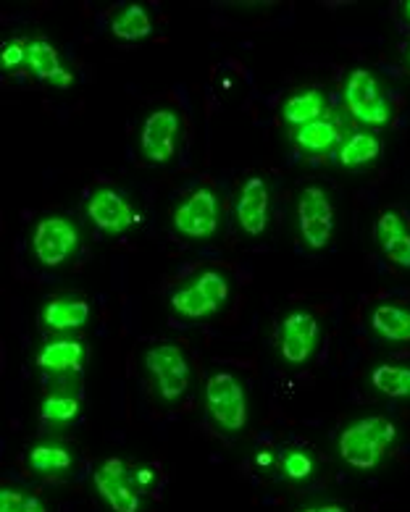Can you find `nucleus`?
Returning <instances> with one entry per match:
<instances>
[{
    "label": "nucleus",
    "instance_id": "f257e3e1",
    "mask_svg": "<svg viewBox=\"0 0 410 512\" xmlns=\"http://www.w3.org/2000/svg\"><path fill=\"white\" fill-rule=\"evenodd\" d=\"M397 439L395 423L387 418H363L355 421L342 431L340 455L347 465L358 470H371L382 463L384 449Z\"/></svg>",
    "mask_w": 410,
    "mask_h": 512
},
{
    "label": "nucleus",
    "instance_id": "f03ea898",
    "mask_svg": "<svg viewBox=\"0 0 410 512\" xmlns=\"http://www.w3.org/2000/svg\"><path fill=\"white\" fill-rule=\"evenodd\" d=\"M205 400H208V410L216 418V423L227 431H240L248 421V402H245L242 384L229 373L211 376V381L205 386Z\"/></svg>",
    "mask_w": 410,
    "mask_h": 512
},
{
    "label": "nucleus",
    "instance_id": "7ed1b4c3",
    "mask_svg": "<svg viewBox=\"0 0 410 512\" xmlns=\"http://www.w3.org/2000/svg\"><path fill=\"white\" fill-rule=\"evenodd\" d=\"M345 100L355 119H361L363 124L382 127V124L389 121L387 100H384L382 90H379V82H376L371 71H350V77L345 82Z\"/></svg>",
    "mask_w": 410,
    "mask_h": 512
},
{
    "label": "nucleus",
    "instance_id": "20e7f679",
    "mask_svg": "<svg viewBox=\"0 0 410 512\" xmlns=\"http://www.w3.org/2000/svg\"><path fill=\"white\" fill-rule=\"evenodd\" d=\"M229 295V287L224 276L216 271H205L192 287L182 289L171 297V305L177 313L187 318H205L211 316L213 310H219Z\"/></svg>",
    "mask_w": 410,
    "mask_h": 512
},
{
    "label": "nucleus",
    "instance_id": "39448f33",
    "mask_svg": "<svg viewBox=\"0 0 410 512\" xmlns=\"http://www.w3.org/2000/svg\"><path fill=\"white\" fill-rule=\"evenodd\" d=\"M297 213H300V232L308 247L321 250L329 245L334 229V213L332 203L321 187H305L300 192V203H297Z\"/></svg>",
    "mask_w": 410,
    "mask_h": 512
},
{
    "label": "nucleus",
    "instance_id": "423d86ee",
    "mask_svg": "<svg viewBox=\"0 0 410 512\" xmlns=\"http://www.w3.org/2000/svg\"><path fill=\"white\" fill-rule=\"evenodd\" d=\"M145 363H148V371L156 376L158 392H161L163 400L182 397L184 389H187V381H190V365H187L179 347H174V344L153 347L145 355Z\"/></svg>",
    "mask_w": 410,
    "mask_h": 512
},
{
    "label": "nucleus",
    "instance_id": "0eeeda50",
    "mask_svg": "<svg viewBox=\"0 0 410 512\" xmlns=\"http://www.w3.org/2000/svg\"><path fill=\"white\" fill-rule=\"evenodd\" d=\"M174 226L192 239H208L219 226V203L211 190L192 192L187 203H182L174 213Z\"/></svg>",
    "mask_w": 410,
    "mask_h": 512
},
{
    "label": "nucleus",
    "instance_id": "6e6552de",
    "mask_svg": "<svg viewBox=\"0 0 410 512\" xmlns=\"http://www.w3.org/2000/svg\"><path fill=\"white\" fill-rule=\"evenodd\" d=\"M129 470L124 460H106L95 470V489L106 505L114 512H137L140 510V497H137L127 481Z\"/></svg>",
    "mask_w": 410,
    "mask_h": 512
},
{
    "label": "nucleus",
    "instance_id": "1a4fd4ad",
    "mask_svg": "<svg viewBox=\"0 0 410 512\" xmlns=\"http://www.w3.org/2000/svg\"><path fill=\"white\" fill-rule=\"evenodd\" d=\"M77 247V229L66 218H45L35 229V253L45 266L64 263Z\"/></svg>",
    "mask_w": 410,
    "mask_h": 512
},
{
    "label": "nucleus",
    "instance_id": "9d476101",
    "mask_svg": "<svg viewBox=\"0 0 410 512\" xmlns=\"http://www.w3.org/2000/svg\"><path fill=\"white\" fill-rule=\"evenodd\" d=\"M179 116L169 108L150 113L142 127V153L153 163H166L177 148Z\"/></svg>",
    "mask_w": 410,
    "mask_h": 512
},
{
    "label": "nucleus",
    "instance_id": "9b49d317",
    "mask_svg": "<svg viewBox=\"0 0 410 512\" xmlns=\"http://www.w3.org/2000/svg\"><path fill=\"white\" fill-rule=\"evenodd\" d=\"M316 339H319V323L311 313L297 310L290 313L282 323V355L287 363L300 365L311 358L316 350Z\"/></svg>",
    "mask_w": 410,
    "mask_h": 512
},
{
    "label": "nucleus",
    "instance_id": "f8f14e48",
    "mask_svg": "<svg viewBox=\"0 0 410 512\" xmlns=\"http://www.w3.org/2000/svg\"><path fill=\"white\" fill-rule=\"evenodd\" d=\"M87 213L95 221L98 229H103L106 234H121L127 232L129 226L140 221V216L132 213L127 203H124V197L116 195L114 190H98L95 195L90 197V203H87Z\"/></svg>",
    "mask_w": 410,
    "mask_h": 512
},
{
    "label": "nucleus",
    "instance_id": "ddd939ff",
    "mask_svg": "<svg viewBox=\"0 0 410 512\" xmlns=\"http://www.w3.org/2000/svg\"><path fill=\"white\" fill-rule=\"evenodd\" d=\"M237 218H240L242 229L248 234H261L269 224V190L266 182L253 176L242 184L240 203H237Z\"/></svg>",
    "mask_w": 410,
    "mask_h": 512
},
{
    "label": "nucleus",
    "instance_id": "4468645a",
    "mask_svg": "<svg viewBox=\"0 0 410 512\" xmlns=\"http://www.w3.org/2000/svg\"><path fill=\"white\" fill-rule=\"evenodd\" d=\"M27 66L35 71L40 79H48L50 85H56V87L74 85L71 71L61 66L56 48H53L50 43H45V40H32V43H27Z\"/></svg>",
    "mask_w": 410,
    "mask_h": 512
},
{
    "label": "nucleus",
    "instance_id": "2eb2a0df",
    "mask_svg": "<svg viewBox=\"0 0 410 512\" xmlns=\"http://www.w3.org/2000/svg\"><path fill=\"white\" fill-rule=\"evenodd\" d=\"M376 234H379V242H382L387 258L397 266L410 268V232L405 229L403 218L395 211L382 213L379 224H376Z\"/></svg>",
    "mask_w": 410,
    "mask_h": 512
},
{
    "label": "nucleus",
    "instance_id": "dca6fc26",
    "mask_svg": "<svg viewBox=\"0 0 410 512\" xmlns=\"http://www.w3.org/2000/svg\"><path fill=\"white\" fill-rule=\"evenodd\" d=\"M371 326L379 337L389 342H408L410 339V310L397 305H379L371 316Z\"/></svg>",
    "mask_w": 410,
    "mask_h": 512
},
{
    "label": "nucleus",
    "instance_id": "f3484780",
    "mask_svg": "<svg viewBox=\"0 0 410 512\" xmlns=\"http://www.w3.org/2000/svg\"><path fill=\"white\" fill-rule=\"evenodd\" d=\"M85 358V347L79 342H53L40 352V365L45 371H79Z\"/></svg>",
    "mask_w": 410,
    "mask_h": 512
},
{
    "label": "nucleus",
    "instance_id": "a211bd4d",
    "mask_svg": "<svg viewBox=\"0 0 410 512\" xmlns=\"http://www.w3.org/2000/svg\"><path fill=\"white\" fill-rule=\"evenodd\" d=\"M321 111H324V98H321V92L308 90L300 92L295 98H290L284 103V119L290 121V124H297V127H305V124H313V121H319Z\"/></svg>",
    "mask_w": 410,
    "mask_h": 512
},
{
    "label": "nucleus",
    "instance_id": "6ab92c4d",
    "mask_svg": "<svg viewBox=\"0 0 410 512\" xmlns=\"http://www.w3.org/2000/svg\"><path fill=\"white\" fill-rule=\"evenodd\" d=\"M87 316H90L87 302L77 300L50 302L48 308L43 310L45 323L53 326V329H77V326H82V323L87 321Z\"/></svg>",
    "mask_w": 410,
    "mask_h": 512
},
{
    "label": "nucleus",
    "instance_id": "aec40b11",
    "mask_svg": "<svg viewBox=\"0 0 410 512\" xmlns=\"http://www.w3.org/2000/svg\"><path fill=\"white\" fill-rule=\"evenodd\" d=\"M111 29H114V35L121 37V40H142V37H148L153 32V24H150V16L145 8L129 6L116 16Z\"/></svg>",
    "mask_w": 410,
    "mask_h": 512
},
{
    "label": "nucleus",
    "instance_id": "412c9836",
    "mask_svg": "<svg viewBox=\"0 0 410 512\" xmlns=\"http://www.w3.org/2000/svg\"><path fill=\"white\" fill-rule=\"evenodd\" d=\"M371 381L387 397H410V368L405 365H379L371 373Z\"/></svg>",
    "mask_w": 410,
    "mask_h": 512
},
{
    "label": "nucleus",
    "instance_id": "4be33fe9",
    "mask_svg": "<svg viewBox=\"0 0 410 512\" xmlns=\"http://www.w3.org/2000/svg\"><path fill=\"white\" fill-rule=\"evenodd\" d=\"M379 155V140L374 134H355L342 145L340 150V163L347 169H355V166H363V163H371Z\"/></svg>",
    "mask_w": 410,
    "mask_h": 512
},
{
    "label": "nucleus",
    "instance_id": "5701e85b",
    "mask_svg": "<svg viewBox=\"0 0 410 512\" xmlns=\"http://www.w3.org/2000/svg\"><path fill=\"white\" fill-rule=\"evenodd\" d=\"M29 465L40 473H56L66 470L71 465L69 449L58 447V444H40L29 452Z\"/></svg>",
    "mask_w": 410,
    "mask_h": 512
},
{
    "label": "nucleus",
    "instance_id": "b1692460",
    "mask_svg": "<svg viewBox=\"0 0 410 512\" xmlns=\"http://www.w3.org/2000/svg\"><path fill=\"white\" fill-rule=\"evenodd\" d=\"M337 140V129L329 124V121H313V124H305V127L297 129V142L303 145L305 150H326L332 142Z\"/></svg>",
    "mask_w": 410,
    "mask_h": 512
},
{
    "label": "nucleus",
    "instance_id": "393cba45",
    "mask_svg": "<svg viewBox=\"0 0 410 512\" xmlns=\"http://www.w3.org/2000/svg\"><path fill=\"white\" fill-rule=\"evenodd\" d=\"M0 512H48L45 505L32 494L16 489H3L0 491Z\"/></svg>",
    "mask_w": 410,
    "mask_h": 512
},
{
    "label": "nucleus",
    "instance_id": "a878e982",
    "mask_svg": "<svg viewBox=\"0 0 410 512\" xmlns=\"http://www.w3.org/2000/svg\"><path fill=\"white\" fill-rule=\"evenodd\" d=\"M79 413V402L71 400V397H58V394H53V397H48V400L43 402V418H48V421H71V418H77Z\"/></svg>",
    "mask_w": 410,
    "mask_h": 512
},
{
    "label": "nucleus",
    "instance_id": "bb28decb",
    "mask_svg": "<svg viewBox=\"0 0 410 512\" xmlns=\"http://www.w3.org/2000/svg\"><path fill=\"white\" fill-rule=\"evenodd\" d=\"M284 473L290 478H295V481H303V478H308L313 473V460L305 452H287V457H284Z\"/></svg>",
    "mask_w": 410,
    "mask_h": 512
},
{
    "label": "nucleus",
    "instance_id": "cd10ccee",
    "mask_svg": "<svg viewBox=\"0 0 410 512\" xmlns=\"http://www.w3.org/2000/svg\"><path fill=\"white\" fill-rule=\"evenodd\" d=\"M27 61V45L22 40H14V43L3 45V56H0V64L3 69H16Z\"/></svg>",
    "mask_w": 410,
    "mask_h": 512
},
{
    "label": "nucleus",
    "instance_id": "c85d7f7f",
    "mask_svg": "<svg viewBox=\"0 0 410 512\" xmlns=\"http://www.w3.org/2000/svg\"><path fill=\"white\" fill-rule=\"evenodd\" d=\"M153 481H156V473H153V470H150V468L137 470V484L148 486V484H153Z\"/></svg>",
    "mask_w": 410,
    "mask_h": 512
},
{
    "label": "nucleus",
    "instance_id": "c756f323",
    "mask_svg": "<svg viewBox=\"0 0 410 512\" xmlns=\"http://www.w3.org/2000/svg\"><path fill=\"white\" fill-rule=\"evenodd\" d=\"M303 512H347V510L340 505H324V507H308V510Z\"/></svg>",
    "mask_w": 410,
    "mask_h": 512
},
{
    "label": "nucleus",
    "instance_id": "7c9ffc66",
    "mask_svg": "<svg viewBox=\"0 0 410 512\" xmlns=\"http://www.w3.org/2000/svg\"><path fill=\"white\" fill-rule=\"evenodd\" d=\"M271 463H274L271 452H261V455H258V465H271Z\"/></svg>",
    "mask_w": 410,
    "mask_h": 512
},
{
    "label": "nucleus",
    "instance_id": "2f4dec72",
    "mask_svg": "<svg viewBox=\"0 0 410 512\" xmlns=\"http://www.w3.org/2000/svg\"><path fill=\"white\" fill-rule=\"evenodd\" d=\"M405 14L410 16V0H408V3H405Z\"/></svg>",
    "mask_w": 410,
    "mask_h": 512
}]
</instances>
